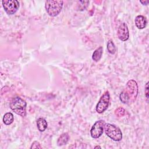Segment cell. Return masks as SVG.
<instances>
[{
  "label": "cell",
  "instance_id": "8fae6325",
  "mask_svg": "<svg viewBox=\"0 0 149 149\" xmlns=\"http://www.w3.org/2000/svg\"><path fill=\"white\" fill-rule=\"evenodd\" d=\"M69 139V136L67 133H64L62 134L58 138L57 141V144L58 146H63L67 143Z\"/></svg>",
  "mask_w": 149,
  "mask_h": 149
},
{
  "label": "cell",
  "instance_id": "6da1fadb",
  "mask_svg": "<svg viewBox=\"0 0 149 149\" xmlns=\"http://www.w3.org/2000/svg\"><path fill=\"white\" fill-rule=\"evenodd\" d=\"M138 94V86L136 81L130 80L127 81L126 87L120 94V100L124 104L134 102Z\"/></svg>",
  "mask_w": 149,
  "mask_h": 149
},
{
  "label": "cell",
  "instance_id": "ac0fdd59",
  "mask_svg": "<svg viewBox=\"0 0 149 149\" xmlns=\"http://www.w3.org/2000/svg\"><path fill=\"white\" fill-rule=\"evenodd\" d=\"M145 95L147 100L148 99V82L146 83V88H145Z\"/></svg>",
  "mask_w": 149,
  "mask_h": 149
},
{
  "label": "cell",
  "instance_id": "2e32d148",
  "mask_svg": "<svg viewBox=\"0 0 149 149\" xmlns=\"http://www.w3.org/2000/svg\"><path fill=\"white\" fill-rule=\"evenodd\" d=\"M81 2L82 4H80L79 5V9H80V10H83V9H84L87 7L88 3H89V1H81Z\"/></svg>",
  "mask_w": 149,
  "mask_h": 149
},
{
  "label": "cell",
  "instance_id": "5b68a950",
  "mask_svg": "<svg viewBox=\"0 0 149 149\" xmlns=\"http://www.w3.org/2000/svg\"><path fill=\"white\" fill-rule=\"evenodd\" d=\"M2 3L5 12L8 15L14 14L19 8V2L16 0H3Z\"/></svg>",
  "mask_w": 149,
  "mask_h": 149
},
{
  "label": "cell",
  "instance_id": "ffe728a7",
  "mask_svg": "<svg viewBox=\"0 0 149 149\" xmlns=\"http://www.w3.org/2000/svg\"><path fill=\"white\" fill-rule=\"evenodd\" d=\"M101 148V147H100V146H95V147H94V148Z\"/></svg>",
  "mask_w": 149,
  "mask_h": 149
},
{
  "label": "cell",
  "instance_id": "8992f818",
  "mask_svg": "<svg viewBox=\"0 0 149 149\" xmlns=\"http://www.w3.org/2000/svg\"><path fill=\"white\" fill-rule=\"evenodd\" d=\"M110 100L109 94L108 91H106L101 97L99 102L97 104L96 106V111L99 113H101L104 112L107 108L109 105Z\"/></svg>",
  "mask_w": 149,
  "mask_h": 149
},
{
  "label": "cell",
  "instance_id": "9a60e30c",
  "mask_svg": "<svg viewBox=\"0 0 149 149\" xmlns=\"http://www.w3.org/2000/svg\"><path fill=\"white\" fill-rule=\"evenodd\" d=\"M115 114L118 117H122L125 115V110L122 107H119L115 110Z\"/></svg>",
  "mask_w": 149,
  "mask_h": 149
},
{
  "label": "cell",
  "instance_id": "9c48e42d",
  "mask_svg": "<svg viewBox=\"0 0 149 149\" xmlns=\"http://www.w3.org/2000/svg\"><path fill=\"white\" fill-rule=\"evenodd\" d=\"M136 27L139 29H143L146 27L147 24V19L146 17L142 15H138L136 17L134 20Z\"/></svg>",
  "mask_w": 149,
  "mask_h": 149
},
{
  "label": "cell",
  "instance_id": "3957f363",
  "mask_svg": "<svg viewBox=\"0 0 149 149\" xmlns=\"http://www.w3.org/2000/svg\"><path fill=\"white\" fill-rule=\"evenodd\" d=\"M63 1L49 0L45 1V9L47 13L52 17L57 16L61 11Z\"/></svg>",
  "mask_w": 149,
  "mask_h": 149
},
{
  "label": "cell",
  "instance_id": "4fadbf2b",
  "mask_svg": "<svg viewBox=\"0 0 149 149\" xmlns=\"http://www.w3.org/2000/svg\"><path fill=\"white\" fill-rule=\"evenodd\" d=\"M3 121L5 125H10L13 122V115L10 112L6 113L3 117Z\"/></svg>",
  "mask_w": 149,
  "mask_h": 149
},
{
  "label": "cell",
  "instance_id": "7c38bea8",
  "mask_svg": "<svg viewBox=\"0 0 149 149\" xmlns=\"http://www.w3.org/2000/svg\"><path fill=\"white\" fill-rule=\"evenodd\" d=\"M102 47H100L97 49H96L93 52L92 58L94 61L98 62L100 60L102 56Z\"/></svg>",
  "mask_w": 149,
  "mask_h": 149
},
{
  "label": "cell",
  "instance_id": "7a4b0ae2",
  "mask_svg": "<svg viewBox=\"0 0 149 149\" xmlns=\"http://www.w3.org/2000/svg\"><path fill=\"white\" fill-rule=\"evenodd\" d=\"M26 102L19 97L13 98L10 103V109L16 114L24 116L26 115Z\"/></svg>",
  "mask_w": 149,
  "mask_h": 149
},
{
  "label": "cell",
  "instance_id": "5bb4252c",
  "mask_svg": "<svg viewBox=\"0 0 149 149\" xmlns=\"http://www.w3.org/2000/svg\"><path fill=\"white\" fill-rule=\"evenodd\" d=\"M107 49L108 51L111 54H114L116 52V48L112 40H109L107 42Z\"/></svg>",
  "mask_w": 149,
  "mask_h": 149
},
{
  "label": "cell",
  "instance_id": "277c9868",
  "mask_svg": "<svg viewBox=\"0 0 149 149\" xmlns=\"http://www.w3.org/2000/svg\"><path fill=\"white\" fill-rule=\"evenodd\" d=\"M104 130L106 134L112 140L115 141H119L122 140V133L117 126L110 123H106L104 125Z\"/></svg>",
  "mask_w": 149,
  "mask_h": 149
},
{
  "label": "cell",
  "instance_id": "52a82bcc",
  "mask_svg": "<svg viewBox=\"0 0 149 149\" xmlns=\"http://www.w3.org/2000/svg\"><path fill=\"white\" fill-rule=\"evenodd\" d=\"M105 124V122L103 120L97 121L94 124L90 130V134L93 138L97 139L102 134Z\"/></svg>",
  "mask_w": 149,
  "mask_h": 149
},
{
  "label": "cell",
  "instance_id": "ba28073f",
  "mask_svg": "<svg viewBox=\"0 0 149 149\" xmlns=\"http://www.w3.org/2000/svg\"><path fill=\"white\" fill-rule=\"evenodd\" d=\"M117 36L119 39L123 41H126L129 38V30L126 23H122L120 24L117 31Z\"/></svg>",
  "mask_w": 149,
  "mask_h": 149
},
{
  "label": "cell",
  "instance_id": "d6986e66",
  "mask_svg": "<svg viewBox=\"0 0 149 149\" xmlns=\"http://www.w3.org/2000/svg\"><path fill=\"white\" fill-rule=\"evenodd\" d=\"M143 5H147L148 3V2H149V1L148 0H147V1H140Z\"/></svg>",
  "mask_w": 149,
  "mask_h": 149
},
{
  "label": "cell",
  "instance_id": "30bf717a",
  "mask_svg": "<svg viewBox=\"0 0 149 149\" xmlns=\"http://www.w3.org/2000/svg\"><path fill=\"white\" fill-rule=\"evenodd\" d=\"M37 126L40 132H44L47 127V122L44 118H38L37 120Z\"/></svg>",
  "mask_w": 149,
  "mask_h": 149
},
{
  "label": "cell",
  "instance_id": "e0dca14e",
  "mask_svg": "<svg viewBox=\"0 0 149 149\" xmlns=\"http://www.w3.org/2000/svg\"><path fill=\"white\" fill-rule=\"evenodd\" d=\"M30 148L31 149H32V148H42V147L41 146L40 144L38 141H35L32 143L31 146L30 147Z\"/></svg>",
  "mask_w": 149,
  "mask_h": 149
}]
</instances>
